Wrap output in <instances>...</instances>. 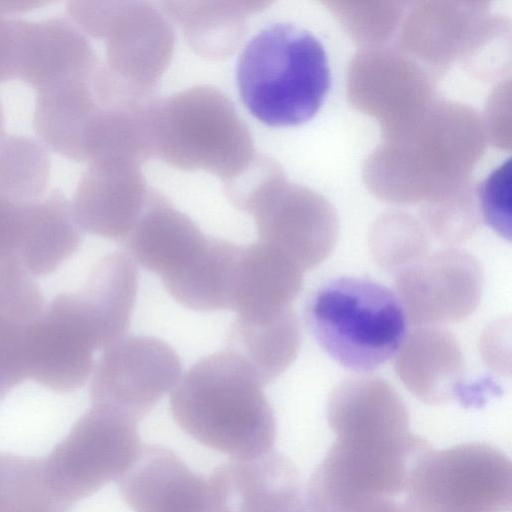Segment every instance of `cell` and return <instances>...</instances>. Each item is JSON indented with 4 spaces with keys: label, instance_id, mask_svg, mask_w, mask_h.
<instances>
[{
    "label": "cell",
    "instance_id": "obj_1",
    "mask_svg": "<svg viewBox=\"0 0 512 512\" xmlns=\"http://www.w3.org/2000/svg\"><path fill=\"white\" fill-rule=\"evenodd\" d=\"M252 368L225 350L192 365L173 388L170 408L179 427L202 445L234 459L272 451L273 410Z\"/></svg>",
    "mask_w": 512,
    "mask_h": 512
},
{
    "label": "cell",
    "instance_id": "obj_2",
    "mask_svg": "<svg viewBox=\"0 0 512 512\" xmlns=\"http://www.w3.org/2000/svg\"><path fill=\"white\" fill-rule=\"evenodd\" d=\"M236 82L242 102L258 121L297 126L312 119L326 99L331 86L327 52L310 31L274 23L242 50Z\"/></svg>",
    "mask_w": 512,
    "mask_h": 512
},
{
    "label": "cell",
    "instance_id": "obj_3",
    "mask_svg": "<svg viewBox=\"0 0 512 512\" xmlns=\"http://www.w3.org/2000/svg\"><path fill=\"white\" fill-rule=\"evenodd\" d=\"M154 156L185 171H204L223 182L256 155L249 127L221 90L201 85L151 105Z\"/></svg>",
    "mask_w": 512,
    "mask_h": 512
},
{
    "label": "cell",
    "instance_id": "obj_4",
    "mask_svg": "<svg viewBox=\"0 0 512 512\" xmlns=\"http://www.w3.org/2000/svg\"><path fill=\"white\" fill-rule=\"evenodd\" d=\"M322 349L356 372L377 369L393 357L407 335V317L397 295L366 278H335L318 288L306 309Z\"/></svg>",
    "mask_w": 512,
    "mask_h": 512
},
{
    "label": "cell",
    "instance_id": "obj_5",
    "mask_svg": "<svg viewBox=\"0 0 512 512\" xmlns=\"http://www.w3.org/2000/svg\"><path fill=\"white\" fill-rule=\"evenodd\" d=\"M405 491V512H509L511 461L485 443L429 449L412 467Z\"/></svg>",
    "mask_w": 512,
    "mask_h": 512
},
{
    "label": "cell",
    "instance_id": "obj_6",
    "mask_svg": "<svg viewBox=\"0 0 512 512\" xmlns=\"http://www.w3.org/2000/svg\"><path fill=\"white\" fill-rule=\"evenodd\" d=\"M429 449L430 443L414 433L398 442L336 437L308 481L306 501L312 512H349L401 493Z\"/></svg>",
    "mask_w": 512,
    "mask_h": 512
},
{
    "label": "cell",
    "instance_id": "obj_7",
    "mask_svg": "<svg viewBox=\"0 0 512 512\" xmlns=\"http://www.w3.org/2000/svg\"><path fill=\"white\" fill-rule=\"evenodd\" d=\"M142 446L135 420L92 406L42 459L58 512L68 511L110 481L118 480Z\"/></svg>",
    "mask_w": 512,
    "mask_h": 512
},
{
    "label": "cell",
    "instance_id": "obj_8",
    "mask_svg": "<svg viewBox=\"0 0 512 512\" xmlns=\"http://www.w3.org/2000/svg\"><path fill=\"white\" fill-rule=\"evenodd\" d=\"M67 11L83 33L105 39L107 69L136 95L152 97L174 48L164 15L144 1H71Z\"/></svg>",
    "mask_w": 512,
    "mask_h": 512
},
{
    "label": "cell",
    "instance_id": "obj_9",
    "mask_svg": "<svg viewBox=\"0 0 512 512\" xmlns=\"http://www.w3.org/2000/svg\"><path fill=\"white\" fill-rule=\"evenodd\" d=\"M113 342L107 322L84 291L60 294L28 331L27 378L57 392L77 390L92 372L94 351Z\"/></svg>",
    "mask_w": 512,
    "mask_h": 512
},
{
    "label": "cell",
    "instance_id": "obj_10",
    "mask_svg": "<svg viewBox=\"0 0 512 512\" xmlns=\"http://www.w3.org/2000/svg\"><path fill=\"white\" fill-rule=\"evenodd\" d=\"M180 375L181 361L169 344L151 336H123L104 349L94 367L91 403L138 422Z\"/></svg>",
    "mask_w": 512,
    "mask_h": 512
},
{
    "label": "cell",
    "instance_id": "obj_11",
    "mask_svg": "<svg viewBox=\"0 0 512 512\" xmlns=\"http://www.w3.org/2000/svg\"><path fill=\"white\" fill-rule=\"evenodd\" d=\"M242 211L253 216L259 242L302 271L325 261L336 245L338 222L332 208L312 192L288 183L284 173L260 188Z\"/></svg>",
    "mask_w": 512,
    "mask_h": 512
},
{
    "label": "cell",
    "instance_id": "obj_12",
    "mask_svg": "<svg viewBox=\"0 0 512 512\" xmlns=\"http://www.w3.org/2000/svg\"><path fill=\"white\" fill-rule=\"evenodd\" d=\"M395 287L407 320L413 325L454 323L478 307L483 270L468 252L448 248L397 272Z\"/></svg>",
    "mask_w": 512,
    "mask_h": 512
},
{
    "label": "cell",
    "instance_id": "obj_13",
    "mask_svg": "<svg viewBox=\"0 0 512 512\" xmlns=\"http://www.w3.org/2000/svg\"><path fill=\"white\" fill-rule=\"evenodd\" d=\"M207 484L211 512H312L296 466L277 452L224 463Z\"/></svg>",
    "mask_w": 512,
    "mask_h": 512
},
{
    "label": "cell",
    "instance_id": "obj_14",
    "mask_svg": "<svg viewBox=\"0 0 512 512\" xmlns=\"http://www.w3.org/2000/svg\"><path fill=\"white\" fill-rule=\"evenodd\" d=\"M140 166L121 160L89 164L72 202L83 231L122 244L140 217L150 191Z\"/></svg>",
    "mask_w": 512,
    "mask_h": 512
},
{
    "label": "cell",
    "instance_id": "obj_15",
    "mask_svg": "<svg viewBox=\"0 0 512 512\" xmlns=\"http://www.w3.org/2000/svg\"><path fill=\"white\" fill-rule=\"evenodd\" d=\"M117 481L134 512H211L207 482L161 445L142 446Z\"/></svg>",
    "mask_w": 512,
    "mask_h": 512
},
{
    "label": "cell",
    "instance_id": "obj_16",
    "mask_svg": "<svg viewBox=\"0 0 512 512\" xmlns=\"http://www.w3.org/2000/svg\"><path fill=\"white\" fill-rule=\"evenodd\" d=\"M395 370L420 401L442 405L466 403L465 362L455 336L439 326H421L408 333L395 354Z\"/></svg>",
    "mask_w": 512,
    "mask_h": 512
},
{
    "label": "cell",
    "instance_id": "obj_17",
    "mask_svg": "<svg viewBox=\"0 0 512 512\" xmlns=\"http://www.w3.org/2000/svg\"><path fill=\"white\" fill-rule=\"evenodd\" d=\"M327 420L336 437L392 441L412 433L405 403L388 382L375 376L339 384L329 396Z\"/></svg>",
    "mask_w": 512,
    "mask_h": 512
},
{
    "label": "cell",
    "instance_id": "obj_18",
    "mask_svg": "<svg viewBox=\"0 0 512 512\" xmlns=\"http://www.w3.org/2000/svg\"><path fill=\"white\" fill-rule=\"evenodd\" d=\"M206 238L191 218L150 188L144 209L122 244L137 263L163 281L186 267Z\"/></svg>",
    "mask_w": 512,
    "mask_h": 512
},
{
    "label": "cell",
    "instance_id": "obj_19",
    "mask_svg": "<svg viewBox=\"0 0 512 512\" xmlns=\"http://www.w3.org/2000/svg\"><path fill=\"white\" fill-rule=\"evenodd\" d=\"M302 284L303 271L275 249L261 242L241 246L232 309L243 319H267L290 308Z\"/></svg>",
    "mask_w": 512,
    "mask_h": 512
},
{
    "label": "cell",
    "instance_id": "obj_20",
    "mask_svg": "<svg viewBox=\"0 0 512 512\" xmlns=\"http://www.w3.org/2000/svg\"><path fill=\"white\" fill-rule=\"evenodd\" d=\"M99 62L84 33L67 19L24 20L18 78L36 90Z\"/></svg>",
    "mask_w": 512,
    "mask_h": 512
},
{
    "label": "cell",
    "instance_id": "obj_21",
    "mask_svg": "<svg viewBox=\"0 0 512 512\" xmlns=\"http://www.w3.org/2000/svg\"><path fill=\"white\" fill-rule=\"evenodd\" d=\"M82 239L72 203L61 191L52 190L28 202L17 258L32 275H48L78 249Z\"/></svg>",
    "mask_w": 512,
    "mask_h": 512
},
{
    "label": "cell",
    "instance_id": "obj_22",
    "mask_svg": "<svg viewBox=\"0 0 512 512\" xmlns=\"http://www.w3.org/2000/svg\"><path fill=\"white\" fill-rule=\"evenodd\" d=\"M269 2L262 1H163L162 9L172 18L190 47L198 55L221 60L231 55L246 33L248 15Z\"/></svg>",
    "mask_w": 512,
    "mask_h": 512
},
{
    "label": "cell",
    "instance_id": "obj_23",
    "mask_svg": "<svg viewBox=\"0 0 512 512\" xmlns=\"http://www.w3.org/2000/svg\"><path fill=\"white\" fill-rule=\"evenodd\" d=\"M241 246L207 236L203 246L179 273L163 280L182 306L201 312L232 308Z\"/></svg>",
    "mask_w": 512,
    "mask_h": 512
},
{
    "label": "cell",
    "instance_id": "obj_24",
    "mask_svg": "<svg viewBox=\"0 0 512 512\" xmlns=\"http://www.w3.org/2000/svg\"><path fill=\"white\" fill-rule=\"evenodd\" d=\"M227 342V350L241 357L265 386L282 374L298 355V319L291 307L263 320L237 317Z\"/></svg>",
    "mask_w": 512,
    "mask_h": 512
},
{
    "label": "cell",
    "instance_id": "obj_25",
    "mask_svg": "<svg viewBox=\"0 0 512 512\" xmlns=\"http://www.w3.org/2000/svg\"><path fill=\"white\" fill-rule=\"evenodd\" d=\"M50 158L37 140L23 135L0 136V194L31 201L45 194Z\"/></svg>",
    "mask_w": 512,
    "mask_h": 512
},
{
    "label": "cell",
    "instance_id": "obj_26",
    "mask_svg": "<svg viewBox=\"0 0 512 512\" xmlns=\"http://www.w3.org/2000/svg\"><path fill=\"white\" fill-rule=\"evenodd\" d=\"M0 512H58L42 459L0 453Z\"/></svg>",
    "mask_w": 512,
    "mask_h": 512
},
{
    "label": "cell",
    "instance_id": "obj_27",
    "mask_svg": "<svg viewBox=\"0 0 512 512\" xmlns=\"http://www.w3.org/2000/svg\"><path fill=\"white\" fill-rule=\"evenodd\" d=\"M479 203L486 223L501 237L511 239V159L508 158L480 185Z\"/></svg>",
    "mask_w": 512,
    "mask_h": 512
},
{
    "label": "cell",
    "instance_id": "obj_28",
    "mask_svg": "<svg viewBox=\"0 0 512 512\" xmlns=\"http://www.w3.org/2000/svg\"><path fill=\"white\" fill-rule=\"evenodd\" d=\"M372 251L382 267L399 272L428 255V243L417 228L377 230L372 239Z\"/></svg>",
    "mask_w": 512,
    "mask_h": 512
},
{
    "label": "cell",
    "instance_id": "obj_29",
    "mask_svg": "<svg viewBox=\"0 0 512 512\" xmlns=\"http://www.w3.org/2000/svg\"><path fill=\"white\" fill-rule=\"evenodd\" d=\"M41 2L0 1V82L18 78L23 19L13 14Z\"/></svg>",
    "mask_w": 512,
    "mask_h": 512
},
{
    "label": "cell",
    "instance_id": "obj_30",
    "mask_svg": "<svg viewBox=\"0 0 512 512\" xmlns=\"http://www.w3.org/2000/svg\"><path fill=\"white\" fill-rule=\"evenodd\" d=\"M28 202L0 194V255L17 257L25 234Z\"/></svg>",
    "mask_w": 512,
    "mask_h": 512
},
{
    "label": "cell",
    "instance_id": "obj_31",
    "mask_svg": "<svg viewBox=\"0 0 512 512\" xmlns=\"http://www.w3.org/2000/svg\"><path fill=\"white\" fill-rule=\"evenodd\" d=\"M349 512H405L403 505L390 497L372 499Z\"/></svg>",
    "mask_w": 512,
    "mask_h": 512
},
{
    "label": "cell",
    "instance_id": "obj_32",
    "mask_svg": "<svg viewBox=\"0 0 512 512\" xmlns=\"http://www.w3.org/2000/svg\"><path fill=\"white\" fill-rule=\"evenodd\" d=\"M4 134V115L3 110L0 103V136Z\"/></svg>",
    "mask_w": 512,
    "mask_h": 512
}]
</instances>
